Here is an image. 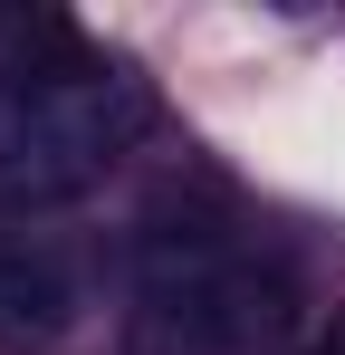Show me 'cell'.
<instances>
[{"instance_id": "obj_1", "label": "cell", "mask_w": 345, "mask_h": 355, "mask_svg": "<svg viewBox=\"0 0 345 355\" xmlns=\"http://www.w3.org/2000/svg\"><path fill=\"white\" fill-rule=\"evenodd\" d=\"M144 125H154L144 77L67 49L57 67L29 77V135H19V164L0 173V202H67V192H87L115 154H134Z\"/></svg>"}, {"instance_id": "obj_2", "label": "cell", "mask_w": 345, "mask_h": 355, "mask_svg": "<svg viewBox=\"0 0 345 355\" xmlns=\"http://www.w3.org/2000/svg\"><path fill=\"white\" fill-rule=\"evenodd\" d=\"M77 327V279L57 250H0V355H48Z\"/></svg>"}, {"instance_id": "obj_3", "label": "cell", "mask_w": 345, "mask_h": 355, "mask_svg": "<svg viewBox=\"0 0 345 355\" xmlns=\"http://www.w3.org/2000/svg\"><path fill=\"white\" fill-rule=\"evenodd\" d=\"M19 135H29V87H19V77L0 67V173L19 164Z\"/></svg>"}, {"instance_id": "obj_4", "label": "cell", "mask_w": 345, "mask_h": 355, "mask_svg": "<svg viewBox=\"0 0 345 355\" xmlns=\"http://www.w3.org/2000/svg\"><path fill=\"white\" fill-rule=\"evenodd\" d=\"M317 355H345V327H336V336H326V346H317Z\"/></svg>"}]
</instances>
